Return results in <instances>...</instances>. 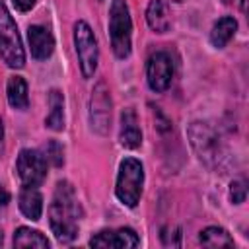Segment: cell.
Instances as JSON below:
<instances>
[{
	"mask_svg": "<svg viewBox=\"0 0 249 249\" xmlns=\"http://www.w3.org/2000/svg\"><path fill=\"white\" fill-rule=\"evenodd\" d=\"M146 21L156 33H165L171 25L167 4L163 0H150L146 8Z\"/></svg>",
	"mask_w": 249,
	"mask_h": 249,
	"instance_id": "13",
	"label": "cell"
},
{
	"mask_svg": "<svg viewBox=\"0 0 249 249\" xmlns=\"http://www.w3.org/2000/svg\"><path fill=\"white\" fill-rule=\"evenodd\" d=\"M74 45H76L82 76L91 78L97 68V41L91 27L86 21H78L74 25Z\"/></svg>",
	"mask_w": 249,
	"mask_h": 249,
	"instance_id": "5",
	"label": "cell"
},
{
	"mask_svg": "<svg viewBox=\"0 0 249 249\" xmlns=\"http://www.w3.org/2000/svg\"><path fill=\"white\" fill-rule=\"evenodd\" d=\"M235 29H237V21H235L231 16L220 18V19L212 25V31H210V41H212V45L218 47V49L226 47V45L230 43V39L233 37Z\"/></svg>",
	"mask_w": 249,
	"mask_h": 249,
	"instance_id": "15",
	"label": "cell"
},
{
	"mask_svg": "<svg viewBox=\"0 0 249 249\" xmlns=\"http://www.w3.org/2000/svg\"><path fill=\"white\" fill-rule=\"evenodd\" d=\"M130 31H132V21L126 2L113 0L109 10V35H111V47L119 58H126L130 54Z\"/></svg>",
	"mask_w": 249,
	"mask_h": 249,
	"instance_id": "3",
	"label": "cell"
},
{
	"mask_svg": "<svg viewBox=\"0 0 249 249\" xmlns=\"http://www.w3.org/2000/svg\"><path fill=\"white\" fill-rule=\"evenodd\" d=\"M148 84L154 91H165L173 78V62L167 53H156L148 60Z\"/></svg>",
	"mask_w": 249,
	"mask_h": 249,
	"instance_id": "9",
	"label": "cell"
},
{
	"mask_svg": "<svg viewBox=\"0 0 249 249\" xmlns=\"http://www.w3.org/2000/svg\"><path fill=\"white\" fill-rule=\"evenodd\" d=\"M245 196H247V183H245L243 179L233 181V183L230 185V198H231V202L241 204V202L245 200Z\"/></svg>",
	"mask_w": 249,
	"mask_h": 249,
	"instance_id": "20",
	"label": "cell"
},
{
	"mask_svg": "<svg viewBox=\"0 0 249 249\" xmlns=\"http://www.w3.org/2000/svg\"><path fill=\"white\" fill-rule=\"evenodd\" d=\"M140 239L130 228L103 230L89 239L91 247H103V249H130V247H136Z\"/></svg>",
	"mask_w": 249,
	"mask_h": 249,
	"instance_id": "10",
	"label": "cell"
},
{
	"mask_svg": "<svg viewBox=\"0 0 249 249\" xmlns=\"http://www.w3.org/2000/svg\"><path fill=\"white\" fill-rule=\"evenodd\" d=\"M173 2H185V0H173Z\"/></svg>",
	"mask_w": 249,
	"mask_h": 249,
	"instance_id": "26",
	"label": "cell"
},
{
	"mask_svg": "<svg viewBox=\"0 0 249 249\" xmlns=\"http://www.w3.org/2000/svg\"><path fill=\"white\" fill-rule=\"evenodd\" d=\"M80 216H82V210H80L74 187L68 181H60L54 189V195L49 206L51 230L54 237L62 243H70L78 235Z\"/></svg>",
	"mask_w": 249,
	"mask_h": 249,
	"instance_id": "1",
	"label": "cell"
},
{
	"mask_svg": "<svg viewBox=\"0 0 249 249\" xmlns=\"http://www.w3.org/2000/svg\"><path fill=\"white\" fill-rule=\"evenodd\" d=\"M64 97L58 89H53L49 93V115L45 119V124L51 130H62L64 128Z\"/></svg>",
	"mask_w": 249,
	"mask_h": 249,
	"instance_id": "16",
	"label": "cell"
},
{
	"mask_svg": "<svg viewBox=\"0 0 249 249\" xmlns=\"http://www.w3.org/2000/svg\"><path fill=\"white\" fill-rule=\"evenodd\" d=\"M4 150V124H2V119H0V154Z\"/></svg>",
	"mask_w": 249,
	"mask_h": 249,
	"instance_id": "24",
	"label": "cell"
},
{
	"mask_svg": "<svg viewBox=\"0 0 249 249\" xmlns=\"http://www.w3.org/2000/svg\"><path fill=\"white\" fill-rule=\"evenodd\" d=\"M45 150H47V160H51L53 165H62L64 156H62V146H60L58 142L51 140V142L45 146Z\"/></svg>",
	"mask_w": 249,
	"mask_h": 249,
	"instance_id": "21",
	"label": "cell"
},
{
	"mask_svg": "<svg viewBox=\"0 0 249 249\" xmlns=\"http://www.w3.org/2000/svg\"><path fill=\"white\" fill-rule=\"evenodd\" d=\"M119 140L124 148H130V150H134L142 144V132L138 126L136 113L132 109H124L121 113V136H119Z\"/></svg>",
	"mask_w": 249,
	"mask_h": 249,
	"instance_id": "12",
	"label": "cell"
},
{
	"mask_svg": "<svg viewBox=\"0 0 249 249\" xmlns=\"http://www.w3.org/2000/svg\"><path fill=\"white\" fill-rule=\"evenodd\" d=\"M0 58L10 68H21L25 64V53L21 47L18 27L2 2H0Z\"/></svg>",
	"mask_w": 249,
	"mask_h": 249,
	"instance_id": "4",
	"label": "cell"
},
{
	"mask_svg": "<svg viewBox=\"0 0 249 249\" xmlns=\"http://www.w3.org/2000/svg\"><path fill=\"white\" fill-rule=\"evenodd\" d=\"M10 202V193L0 185V206H6Z\"/></svg>",
	"mask_w": 249,
	"mask_h": 249,
	"instance_id": "23",
	"label": "cell"
},
{
	"mask_svg": "<svg viewBox=\"0 0 249 249\" xmlns=\"http://www.w3.org/2000/svg\"><path fill=\"white\" fill-rule=\"evenodd\" d=\"M19 210L29 220H39L41 218V212H43V196H41V193L35 187L25 185L21 189V193H19Z\"/></svg>",
	"mask_w": 249,
	"mask_h": 249,
	"instance_id": "14",
	"label": "cell"
},
{
	"mask_svg": "<svg viewBox=\"0 0 249 249\" xmlns=\"http://www.w3.org/2000/svg\"><path fill=\"white\" fill-rule=\"evenodd\" d=\"M12 2H14V6H16L19 12H27V10H31V8L35 6L37 0H12Z\"/></svg>",
	"mask_w": 249,
	"mask_h": 249,
	"instance_id": "22",
	"label": "cell"
},
{
	"mask_svg": "<svg viewBox=\"0 0 249 249\" xmlns=\"http://www.w3.org/2000/svg\"><path fill=\"white\" fill-rule=\"evenodd\" d=\"M191 144L196 150L198 158L204 160L206 163H216L220 158V142L216 132L206 124V123H193L189 128Z\"/></svg>",
	"mask_w": 249,
	"mask_h": 249,
	"instance_id": "7",
	"label": "cell"
},
{
	"mask_svg": "<svg viewBox=\"0 0 249 249\" xmlns=\"http://www.w3.org/2000/svg\"><path fill=\"white\" fill-rule=\"evenodd\" d=\"M14 245L16 247H41L47 249L49 247V239L31 228H18L14 233Z\"/></svg>",
	"mask_w": 249,
	"mask_h": 249,
	"instance_id": "18",
	"label": "cell"
},
{
	"mask_svg": "<svg viewBox=\"0 0 249 249\" xmlns=\"http://www.w3.org/2000/svg\"><path fill=\"white\" fill-rule=\"evenodd\" d=\"M144 185V167L136 158H126L121 161L115 195L124 206H136L142 195Z\"/></svg>",
	"mask_w": 249,
	"mask_h": 249,
	"instance_id": "2",
	"label": "cell"
},
{
	"mask_svg": "<svg viewBox=\"0 0 249 249\" xmlns=\"http://www.w3.org/2000/svg\"><path fill=\"white\" fill-rule=\"evenodd\" d=\"M0 243H2V230H0Z\"/></svg>",
	"mask_w": 249,
	"mask_h": 249,
	"instance_id": "25",
	"label": "cell"
},
{
	"mask_svg": "<svg viewBox=\"0 0 249 249\" xmlns=\"http://www.w3.org/2000/svg\"><path fill=\"white\" fill-rule=\"evenodd\" d=\"M198 241L206 247H231L233 245V239L230 237V233L218 226H210L202 230L198 235Z\"/></svg>",
	"mask_w": 249,
	"mask_h": 249,
	"instance_id": "19",
	"label": "cell"
},
{
	"mask_svg": "<svg viewBox=\"0 0 249 249\" xmlns=\"http://www.w3.org/2000/svg\"><path fill=\"white\" fill-rule=\"evenodd\" d=\"M18 175L23 185L37 187L47 177V160L37 150H21L18 156Z\"/></svg>",
	"mask_w": 249,
	"mask_h": 249,
	"instance_id": "8",
	"label": "cell"
},
{
	"mask_svg": "<svg viewBox=\"0 0 249 249\" xmlns=\"http://www.w3.org/2000/svg\"><path fill=\"white\" fill-rule=\"evenodd\" d=\"M89 123L91 128L99 134H107L111 126V95L105 82H99L89 99Z\"/></svg>",
	"mask_w": 249,
	"mask_h": 249,
	"instance_id": "6",
	"label": "cell"
},
{
	"mask_svg": "<svg viewBox=\"0 0 249 249\" xmlns=\"http://www.w3.org/2000/svg\"><path fill=\"white\" fill-rule=\"evenodd\" d=\"M6 93H8V101L14 109H25L27 103H29V97H27V84L21 76H12L8 80V88H6Z\"/></svg>",
	"mask_w": 249,
	"mask_h": 249,
	"instance_id": "17",
	"label": "cell"
},
{
	"mask_svg": "<svg viewBox=\"0 0 249 249\" xmlns=\"http://www.w3.org/2000/svg\"><path fill=\"white\" fill-rule=\"evenodd\" d=\"M27 39H29V47H31V54L39 60H45L53 54L54 51V39L51 35V31L43 25H31L27 31Z\"/></svg>",
	"mask_w": 249,
	"mask_h": 249,
	"instance_id": "11",
	"label": "cell"
}]
</instances>
